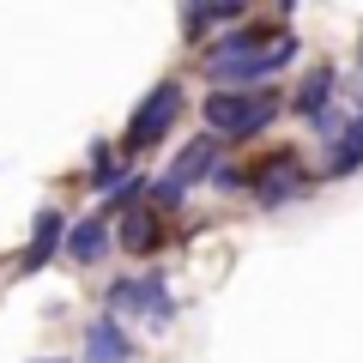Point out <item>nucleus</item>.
<instances>
[{
    "label": "nucleus",
    "instance_id": "5",
    "mask_svg": "<svg viewBox=\"0 0 363 363\" xmlns=\"http://www.w3.org/2000/svg\"><path fill=\"white\" fill-rule=\"evenodd\" d=\"M109 309L145 315V321H169V291H164V279H121L109 291Z\"/></svg>",
    "mask_w": 363,
    "mask_h": 363
},
{
    "label": "nucleus",
    "instance_id": "9",
    "mask_svg": "<svg viewBox=\"0 0 363 363\" xmlns=\"http://www.w3.org/2000/svg\"><path fill=\"white\" fill-rule=\"evenodd\" d=\"M61 236H67L61 212H55V206H43V212H37V230H30V248H25V272H37L43 260H49L55 248H61Z\"/></svg>",
    "mask_w": 363,
    "mask_h": 363
},
{
    "label": "nucleus",
    "instance_id": "1",
    "mask_svg": "<svg viewBox=\"0 0 363 363\" xmlns=\"http://www.w3.org/2000/svg\"><path fill=\"white\" fill-rule=\"evenodd\" d=\"M200 116H206V133H218V140H248L279 116V97L272 91H212Z\"/></svg>",
    "mask_w": 363,
    "mask_h": 363
},
{
    "label": "nucleus",
    "instance_id": "6",
    "mask_svg": "<svg viewBox=\"0 0 363 363\" xmlns=\"http://www.w3.org/2000/svg\"><path fill=\"white\" fill-rule=\"evenodd\" d=\"M128 357H133V339L104 315V321L85 333V363H128Z\"/></svg>",
    "mask_w": 363,
    "mask_h": 363
},
{
    "label": "nucleus",
    "instance_id": "13",
    "mask_svg": "<svg viewBox=\"0 0 363 363\" xmlns=\"http://www.w3.org/2000/svg\"><path fill=\"white\" fill-rule=\"evenodd\" d=\"M242 6H188V13H182V30H188V43L200 37V30H212V25H242Z\"/></svg>",
    "mask_w": 363,
    "mask_h": 363
},
{
    "label": "nucleus",
    "instance_id": "11",
    "mask_svg": "<svg viewBox=\"0 0 363 363\" xmlns=\"http://www.w3.org/2000/svg\"><path fill=\"white\" fill-rule=\"evenodd\" d=\"M327 104H333V67H315L309 79H303V91H297V116H309V121H327Z\"/></svg>",
    "mask_w": 363,
    "mask_h": 363
},
{
    "label": "nucleus",
    "instance_id": "12",
    "mask_svg": "<svg viewBox=\"0 0 363 363\" xmlns=\"http://www.w3.org/2000/svg\"><path fill=\"white\" fill-rule=\"evenodd\" d=\"M363 164V116L351 121L345 133H339V145H333V157H327V176H351V169Z\"/></svg>",
    "mask_w": 363,
    "mask_h": 363
},
{
    "label": "nucleus",
    "instance_id": "2",
    "mask_svg": "<svg viewBox=\"0 0 363 363\" xmlns=\"http://www.w3.org/2000/svg\"><path fill=\"white\" fill-rule=\"evenodd\" d=\"M176 121H182V85H176V79H164L157 91H145V104L128 116V133H121V145H128V152H152V145L164 140Z\"/></svg>",
    "mask_w": 363,
    "mask_h": 363
},
{
    "label": "nucleus",
    "instance_id": "3",
    "mask_svg": "<svg viewBox=\"0 0 363 363\" xmlns=\"http://www.w3.org/2000/svg\"><path fill=\"white\" fill-rule=\"evenodd\" d=\"M291 55H297V37H291V30H272V37L260 43L255 55H236V61H218L212 73H218L224 85L248 91V85H260L267 73H279V67H291Z\"/></svg>",
    "mask_w": 363,
    "mask_h": 363
},
{
    "label": "nucleus",
    "instance_id": "4",
    "mask_svg": "<svg viewBox=\"0 0 363 363\" xmlns=\"http://www.w3.org/2000/svg\"><path fill=\"white\" fill-rule=\"evenodd\" d=\"M297 194H309V176L297 169L291 152L267 157V164L255 169V200H260V206H285V200H297Z\"/></svg>",
    "mask_w": 363,
    "mask_h": 363
},
{
    "label": "nucleus",
    "instance_id": "14",
    "mask_svg": "<svg viewBox=\"0 0 363 363\" xmlns=\"http://www.w3.org/2000/svg\"><path fill=\"white\" fill-rule=\"evenodd\" d=\"M157 206H182V188H176L169 176H157V182H152V212H157Z\"/></svg>",
    "mask_w": 363,
    "mask_h": 363
},
{
    "label": "nucleus",
    "instance_id": "15",
    "mask_svg": "<svg viewBox=\"0 0 363 363\" xmlns=\"http://www.w3.org/2000/svg\"><path fill=\"white\" fill-rule=\"evenodd\" d=\"M91 164H97V182H104V188H109V182L121 176V164L109 157V145H97V152H91Z\"/></svg>",
    "mask_w": 363,
    "mask_h": 363
},
{
    "label": "nucleus",
    "instance_id": "8",
    "mask_svg": "<svg viewBox=\"0 0 363 363\" xmlns=\"http://www.w3.org/2000/svg\"><path fill=\"white\" fill-rule=\"evenodd\" d=\"M157 242H164V224H157V212H152V206L121 212V248H128V255H152Z\"/></svg>",
    "mask_w": 363,
    "mask_h": 363
},
{
    "label": "nucleus",
    "instance_id": "16",
    "mask_svg": "<svg viewBox=\"0 0 363 363\" xmlns=\"http://www.w3.org/2000/svg\"><path fill=\"white\" fill-rule=\"evenodd\" d=\"M37 363H61V357H37Z\"/></svg>",
    "mask_w": 363,
    "mask_h": 363
},
{
    "label": "nucleus",
    "instance_id": "10",
    "mask_svg": "<svg viewBox=\"0 0 363 363\" xmlns=\"http://www.w3.org/2000/svg\"><path fill=\"white\" fill-rule=\"evenodd\" d=\"M109 242V212H91V218H79L73 230H67V255L73 260H97Z\"/></svg>",
    "mask_w": 363,
    "mask_h": 363
},
{
    "label": "nucleus",
    "instance_id": "7",
    "mask_svg": "<svg viewBox=\"0 0 363 363\" xmlns=\"http://www.w3.org/2000/svg\"><path fill=\"white\" fill-rule=\"evenodd\" d=\"M218 145H224V140H194L176 164H169V182H176L182 194H188V182H200V176H212V169H218Z\"/></svg>",
    "mask_w": 363,
    "mask_h": 363
}]
</instances>
